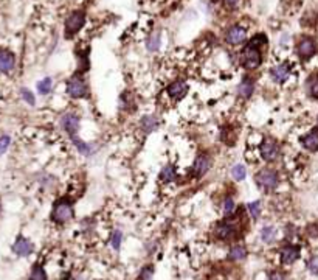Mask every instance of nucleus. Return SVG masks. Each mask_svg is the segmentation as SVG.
Wrapping results in <instances>:
<instances>
[{
  "label": "nucleus",
  "instance_id": "nucleus-26",
  "mask_svg": "<svg viewBox=\"0 0 318 280\" xmlns=\"http://www.w3.org/2000/svg\"><path fill=\"white\" fill-rule=\"evenodd\" d=\"M36 89H37V92L41 93V95H49L51 92V89H53V79L50 76L42 78L41 81H37Z\"/></svg>",
  "mask_w": 318,
  "mask_h": 280
},
{
  "label": "nucleus",
  "instance_id": "nucleus-28",
  "mask_svg": "<svg viewBox=\"0 0 318 280\" xmlns=\"http://www.w3.org/2000/svg\"><path fill=\"white\" fill-rule=\"evenodd\" d=\"M30 280H47V273L42 265H36L31 268V273H30Z\"/></svg>",
  "mask_w": 318,
  "mask_h": 280
},
{
  "label": "nucleus",
  "instance_id": "nucleus-8",
  "mask_svg": "<svg viewBox=\"0 0 318 280\" xmlns=\"http://www.w3.org/2000/svg\"><path fill=\"white\" fill-rule=\"evenodd\" d=\"M84 23H85V13L84 11H73L66 20V35L68 37L78 35L79 31L83 30Z\"/></svg>",
  "mask_w": 318,
  "mask_h": 280
},
{
  "label": "nucleus",
  "instance_id": "nucleus-10",
  "mask_svg": "<svg viewBox=\"0 0 318 280\" xmlns=\"http://www.w3.org/2000/svg\"><path fill=\"white\" fill-rule=\"evenodd\" d=\"M188 91H189V86L186 81L184 79H176V81H172L168 87H166V93H168V97L171 101H182L186 95H188Z\"/></svg>",
  "mask_w": 318,
  "mask_h": 280
},
{
  "label": "nucleus",
  "instance_id": "nucleus-13",
  "mask_svg": "<svg viewBox=\"0 0 318 280\" xmlns=\"http://www.w3.org/2000/svg\"><path fill=\"white\" fill-rule=\"evenodd\" d=\"M292 75V69L289 64H276L270 69V79L276 84H284Z\"/></svg>",
  "mask_w": 318,
  "mask_h": 280
},
{
  "label": "nucleus",
  "instance_id": "nucleus-21",
  "mask_svg": "<svg viewBox=\"0 0 318 280\" xmlns=\"http://www.w3.org/2000/svg\"><path fill=\"white\" fill-rule=\"evenodd\" d=\"M158 178H160L162 182H166V184L174 182V181L177 179V168H176V165H174V164L163 165L160 173H158Z\"/></svg>",
  "mask_w": 318,
  "mask_h": 280
},
{
  "label": "nucleus",
  "instance_id": "nucleus-5",
  "mask_svg": "<svg viewBox=\"0 0 318 280\" xmlns=\"http://www.w3.org/2000/svg\"><path fill=\"white\" fill-rule=\"evenodd\" d=\"M59 126L61 130L68 135V139L79 135V130H81V115L76 112H64L59 118Z\"/></svg>",
  "mask_w": 318,
  "mask_h": 280
},
{
  "label": "nucleus",
  "instance_id": "nucleus-3",
  "mask_svg": "<svg viewBox=\"0 0 318 280\" xmlns=\"http://www.w3.org/2000/svg\"><path fill=\"white\" fill-rule=\"evenodd\" d=\"M75 215V207H73V201L70 198H59L54 201L53 209H51V221L59 224H67Z\"/></svg>",
  "mask_w": 318,
  "mask_h": 280
},
{
  "label": "nucleus",
  "instance_id": "nucleus-6",
  "mask_svg": "<svg viewBox=\"0 0 318 280\" xmlns=\"http://www.w3.org/2000/svg\"><path fill=\"white\" fill-rule=\"evenodd\" d=\"M66 91L71 100H83L89 95V87H87V83L84 81V78L76 76V75L71 76L67 81Z\"/></svg>",
  "mask_w": 318,
  "mask_h": 280
},
{
  "label": "nucleus",
  "instance_id": "nucleus-11",
  "mask_svg": "<svg viewBox=\"0 0 318 280\" xmlns=\"http://www.w3.org/2000/svg\"><path fill=\"white\" fill-rule=\"evenodd\" d=\"M11 251L17 255V257H30L34 252V244L33 242H30L27 237L19 235L16 238V242L11 246Z\"/></svg>",
  "mask_w": 318,
  "mask_h": 280
},
{
  "label": "nucleus",
  "instance_id": "nucleus-22",
  "mask_svg": "<svg viewBox=\"0 0 318 280\" xmlns=\"http://www.w3.org/2000/svg\"><path fill=\"white\" fill-rule=\"evenodd\" d=\"M249 255V249L242 244H236L233 246L228 252V260L230 261H242L247 259Z\"/></svg>",
  "mask_w": 318,
  "mask_h": 280
},
{
  "label": "nucleus",
  "instance_id": "nucleus-30",
  "mask_svg": "<svg viewBox=\"0 0 318 280\" xmlns=\"http://www.w3.org/2000/svg\"><path fill=\"white\" fill-rule=\"evenodd\" d=\"M20 97H22L23 101L28 103L30 106H34L36 105V95L31 92L30 89H27V87H22V89H20Z\"/></svg>",
  "mask_w": 318,
  "mask_h": 280
},
{
  "label": "nucleus",
  "instance_id": "nucleus-23",
  "mask_svg": "<svg viewBox=\"0 0 318 280\" xmlns=\"http://www.w3.org/2000/svg\"><path fill=\"white\" fill-rule=\"evenodd\" d=\"M261 240L264 243H267V244H270V243H273L275 240H276V237H278V230H276V227L275 226H264L261 229Z\"/></svg>",
  "mask_w": 318,
  "mask_h": 280
},
{
  "label": "nucleus",
  "instance_id": "nucleus-1",
  "mask_svg": "<svg viewBox=\"0 0 318 280\" xmlns=\"http://www.w3.org/2000/svg\"><path fill=\"white\" fill-rule=\"evenodd\" d=\"M261 44H266V36L264 35L254 36L251 41L247 44V47L242 50V55H241L242 66L247 70H254V69H258L261 66V62H262Z\"/></svg>",
  "mask_w": 318,
  "mask_h": 280
},
{
  "label": "nucleus",
  "instance_id": "nucleus-36",
  "mask_svg": "<svg viewBox=\"0 0 318 280\" xmlns=\"http://www.w3.org/2000/svg\"><path fill=\"white\" fill-rule=\"evenodd\" d=\"M267 280H284V277L281 274H273V276H270Z\"/></svg>",
  "mask_w": 318,
  "mask_h": 280
},
{
  "label": "nucleus",
  "instance_id": "nucleus-25",
  "mask_svg": "<svg viewBox=\"0 0 318 280\" xmlns=\"http://www.w3.org/2000/svg\"><path fill=\"white\" fill-rule=\"evenodd\" d=\"M160 44H162V33H158V31H155V33H152L146 39L148 52H157L160 49Z\"/></svg>",
  "mask_w": 318,
  "mask_h": 280
},
{
  "label": "nucleus",
  "instance_id": "nucleus-27",
  "mask_svg": "<svg viewBox=\"0 0 318 280\" xmlns=\"http://www.w3.org/2000/svg\"><path fill=\"white\" fill-rule=\"evenodd\" d=\"M247 210L250 213V217L253 220H258L261 217V212H262V203L259 201V199H256V201H251L247 204Z\"/></svg>",
  "mask_w": 318,
  "mask_h": 280
},
{
  "label": "nucleus",
  "instance_id": "nucleus-18",
  "mask_svg": "<svg viewBox=\"0 0 318 280\" xmlns=\"http://www.w3.org/2000/svg\"><path fill=\"white\" fill-rule=\"evenodd\" d=\"M300 143L306 151H309V153H317L318 151V132L317 131L306 132L304 135H301Z\"/></svg>",
  "mask_w": 318,
  "mask_h": 280
},
{
  "label": "nucleus",
  "instance_id": "nucleus-16",
  "mask_svg": "<svg viewBox=\"0 0 318 280\" xmlns=\"http://www.w3.org/2000/svg\"><path fill=\"white\" fill-rule=\"evenodd\" d=\"M236 93H237V97H239L241 100H244V101L250 100L251 95L254 93V81L250 76H245L242 81L237 84Z\"/></svg>",
  "mask_w": 318,
  "mask_h": 280
},
{
  "label": "nucleus",
  "instance_id": "nucleus-33",
  "mask_svg": "<svg viewBox=\"0 0 318 280\" xmlns=\"http://www.w3.org/2000/svg\"><path fill=\"white\" fill-rule=\"evenodd\" d=\"M11 145V137L10 135H0V156H3L8 148Z\"/></svg>",
  "mask_w": 318,
  "mask_h": 280
},
{
  "label": "nucleus",
  "instance_id": "nucleus-29",
  "mask_svg": "<svg viewBox=\"0 0 318 280\" xmlns=\"http://www.w3.org/2000/svg\"><path fill=\"white\" fill-rule=\"evenodd\" d=\"M222 209H224L225 217H232V213H234L236 210V201L233 196H227L222 203Z\"/></svg>",
  "mask_w": 318,
  "mask_h": 280
},
{
  "label": "nucleus",
  "instance_id": "nucleus-20",
  "mask_svg": "<svg viewBox=\"0 0 318 280\" xmlns=\"http://www.w3.org/2000/svg\"><path fill=\"white\" fill-rule=\"evenodd\" d=\"M16 58L11 52L8 50H0V74H10L14 69Z\"/></svg>",
  "mask_w": 318,
  "mask_h": 280
},
{
  "label": "nucleus",
  "instance_id": "nucleus-4",
  "mask_svg": "<svg viewBox=\"0 0 318 280\" xmlns=\"http://www.w3.org/2000/svg\"><path fill=\"white\" fill-rule=\"evenodd\" d=\"M258 151H259V157L262 159L264 162L267 164H273L278 161V157L281 154V149H280V145H278V142L272 137H266L259 142L258 145Z\"/></svg>",
  "mask_w": 318,
  "mask_h": 280
},
{
  "label": "nucleus",
  "instance_id": "nucleus-24",
  "mask_svg": "<svg viewBox=\"0 0 318 280\" xmlns=\"http://www.w3.org/2000/svg\"><path fill=\"white\" fill-rule=\"evenodd\" d=\"M230 174H232V178L236 182H242L245 178H247V167H245L244 164H236V165L232 167V171H230Z\"/></svg>",
  "mask_w": 318,
  "mask_h": 280
},
{
  "label": "nucleus",
  "instance_id": "nucleus-2",
  "mask_svg": "<svg viewBox=\"0 0 318 280\" xmlns=\"http://www.w3.org/2000/svg\"><path fill=\"white\" fill-rule=\"evenodd\" d=\"M280 173H278L276 168L273 167H262L254 173V184L256 187L266 193H273L280 187Z\"/></svg>",
  "mask_w": 318,
  "mask_h": 280
},
{
  "label": "nucleus",
  "instance_id": "nucleus-31",
  "mask_svg": "<svg viewBox=\"0 0 318 280\" xmlns=\"http://www.w3.org/2000/svg\"><path fill=\"white\" fill-rule=\"evenodd\" d=\"M123 243V234L120 230H114L112 234H110V244H112V247L115 251L120 249V246Z\"/></svg>",
  "mask_w": 318,
  "mask_h": 280
},
{
  "label": "nucleus",
  "instance_id": "nucleus-15",
  "mask_svg": "<svg viewBox=\"0 0 318 280\" xmlns=\"http://www.w3.org/2000/svg\"><path fill=\"white\" fill-rule=\"evenodd\" d=\"M297 52H298V56L303 61L311 59L312 56L315 55V52H317V44H315V41L312 37H303L298 42Z\"/></svg>",
  "mask_w": 318,
  "mask_h": 280
},
{
  "label": "nucleus",
  "instance_id": "nucleus-19",
  "mask_svg": "<svg viewBox=\"0 0 318 280\" xmlns=\"http://www.w3.org/2000/svg\"><path fill=\"white\" fill-rule=\"evenodd\" d=\"M70 140H71V143H73V147L76 148V151L79 154L87 156V157H90V156L95 154V148H93V145L90 142L83 140L79 135H76V137H71Z\"/></svg>",
  "mask_w": 318,
  "mask_h": 280
},
{
  "label": "nucleus",
  "instance_id": "nucleus-17",
  "mask_svg": "<svg viewBox=\"0 0 318 280\" xmlns=\"http://www.w3.org/2000/svg\"><path fill=\"white\" fill-rule=\"evenodd\" d=\"M140 128H141V131L146 134L154 132L160 128V118L155 114H145L140 118Z\"/></svg>",
  "mask_w": 318,
  "mask_h": 280
},
{
  "label": "nucleus",
  "instance_id": "nucleus-12",
  "mask_svg": "<svg viewBox=\"0 0 318 280\" xmlns=\"http://www.w3.org/2000/svg\"><path fill=\"white\" fill-rule=\"evenodd\" d=\"M301 255V247L297 244H285L280 249V260L283 265H293Z\"/></svg>",
  "mask_w": 318,
  "mask_h": 280
},
{
  "label": "nucleus",
  "instance_id": "nucleus-35",
  "mask_svg": "<svg viewBox=\"0 0 318 280\" xmlns=\"http://www.w3.org/2000/svg\"><path fill=\"white\" fill-rule=\"evenodd\" d=\"M309 92H311V95L314 98L318 100V76L314 78L311 81V84H309Z\"/></svg>",
  "mask_w": 318,
  "mask_h": 280
},
{
  "label": "nucleus",
  "instance_id": "nucleus-34",
  "mask_svg": "<svg viewBox=\"0 0 318 280\" xmlns=\"http://www.w3.org/2000/svg\"><path fill=\"white\" fill-rule=\"evenodd\" d=\"M307 269L311 271L312 274L318 276V255H314V257H311V260L307 261Z\"/></svg>",
  "mask_w": 318,
  "mask_h": 280
},
{
  "label": "nucleus",
  "instance_id": "nucleus-32",
  "mask_svg": "<svg viewBox=\"0 0 318 280\" xmlns=\"http://www.w3.org/2000/svg\"><path fill=\"white\" fill-rule=\"evenodd\" d=\"M154 277V268L152 266H145L138 274L137 280H152Z\"/></svg>",
  "mask_w": 318,
  "mask_h": 280
},
{
  "label": "nucleus",
  "instance_id": "nucleus-9",
  "mask_svg": "<svg viewBox=\"0 0 318 280\" xmlns=\"http://www.w3.org/2000/svg\"><path fill=\"white\" fill-rule=\"evenodd\" d=\"M211 170V157L208 154H199L196 156L193 165H191V176L194 179H201Z\"/></svg>",
  "mask_w": 318,
  "mask_h": 280
},
{
  "label": "nucleus",
  "instance_id": "nucleus-38",
  "mask_svg": "<svg viewBox=\"0 0 318 280\" xmlns=\"http://www.w3.org/2000/svg\"><path fill=\"white\" fill-rule=\"evenodd\" d=\"M317 125H318V117H317Z\"/></svg>",
  "mask_w": 318,
  "mask_h": 280
},
{
  "label": "nucleus",
  "instance_id": "nucleus-7",
  "mask_svg": "<svg viewBox=\"0 0 318 280\" xmlns=\"http://www.w3.org/2000/svg\"><path fill=\"white\" fill-rule=\"evenodd\" d=\"M239 235V227H237V223L234 221H222L219 223L216 227H214V237L220 242H233Z\"/></svg>",
  "mask_w": 318,
  "mask_h": 280
},
{
  "label": "nucleus",
  "instance_id": "nucleus-37",
  "mask_svg": "<svg viewBox=\"0 0 318 280\" xmlns=\"http://www.w3.org/2000/svg\"><path fill=\"white\" fill-rule=\"evenodd\" d=\"M225 2L228 6H236L237 3H239V0H225Z\"/></svg>",
  "mask_w": 318,
  "mask_h": 280
},
{
  "label": "nucleus",
  "instance_id": "nucleus-14",
  "mask_svg": "<svg viewBox=\"0 0 318 280\" xmlns=\"http://www.w3.org/2000/svg\"><path fill=\"white\" fill-rule=\"evenodd\" d=\"M247 39V28L242 25H233L227 30L225 33V41L230 45H239Z\"/></svg>",
  "mask_w": 318,
  "mask_h": 280
}]
</instances>
